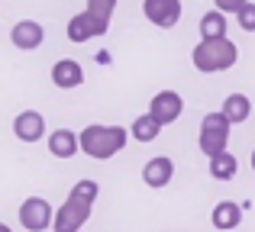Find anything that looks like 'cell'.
I'll return each instance as SVG.
<instances>
[{"label":"cell","instance_id":"6da1fadb","mask_svg":"<svg viewBox=\"0 0 255 232\" xmlns=\"http://www.w3.org/2000/svg\"><path fill=\"white\" fill-rule=\"evenodd\" d=\"M78 142H81V152L97 161H107V158L120 155L129 142V129L123 126H100V123H91L78 132Z\"/></svg>","mask_w":255,"mask_h":232},{"label":"cell","instance_id":"7a4b0ae2","mask_svg":"<svg viewBox=\"0 0 255 232\" xmlns=\"http://www.w3.org/2000/svg\"><path fill=\"white\" fill-rule=\"evenodd\" d=\"M191 62L200 75H217V71H230L239 62V49L233 39H200L191 52Z\"/></svg>","mask_w":255,"mask_h":232},{"label":"cell","instance_id":"3957f363","mask_svg":"<svg viewBox=\"0 0 255 232\" xmlns=\"http://www.w3.org/2000/svg\"><path fill=\"white\" fill-rule=\"evenodd\" d=\"M230 129H233V123L220 113V110H217V113H207L204 119H200V136H197L200 152H204L207 158L223 155L226 142H230Z\"/></svg>","mask_w":255,"mask_h":232},{"label":"cell","instance_id":"277c9868","mask_svg":"<svg viewBox=\"0 0 255 232\" xmlns=\"http://www.w3.org/2000/svg\"><path fill=\"white\" fill-rule=\"evenodd\" d=\"M55 220L52 213V203L45 197H26L23 207H19V223H23L26 232H45Z\"/></svg>","mask_w":255,"mask_h":232},{"label":"cell","instance_id":"5b68a950","mask_svg":"<svg viewBox=\"0 0 255 232\" xmlns=\"http://www.w3.org/2000/svg\"><path fill=\"white\" fill-rule=\"evenodd\" d=\"M87 220H91V203L68 197V200H65L62 207L55 210V220H52V232H78Z\"/></svg>","mask_w":255,"mask_h":232},{"label":"cell","instance_id":"8992f818","mask_svg":"<svg viewBox=\"0 0 255 232\" xmlns=\"http://www.w3.org/2000/svg\"><path fill=\"white\" fill-rule=\"evenodd\" d=\"M107 29H110V23H104V19H97L87 10H81L68 19V29L65 32H68V39L75 45H81V42H91V39H97V36H107Z\"/></svg>","mask_w":255,"mask_h":232},{"label":"cell","instance_id":"52a82bcc","mask_svg":"<svg viewBox=\"0 0 255 232\" xmlns=\"http://www.w3.org/2000/svg\"><path fill=\"white\" fill-rule=\"evenodd\" d=\"M142 16L158 29H171L181 19V0H142Z\"/></svg>","mask_w":255,"mask_h":232},{"label":"cell","instance_id":"ba28073f","mask_svg":"<svg viewBox=\"0 0 255 232\" xmlns=\"http://www.w3.org/2000/svg\"><path fill=\"white\" fill-rule=\"evenodd\" d=\"M13 136H16L19 142H26V145L45 139V119H42V113H39V110H23V113H16V119H13Z\"/></svg>","mask_w":255,"mask_h":232},{"label":"cell","instance_id":"9c48e42d","mask_svg":"<svg viewBox=\"0 0 255 232\" xmlns=\"http://www.w3.org/2000/svg\"><path fill=\"white\" fill-rule=\"evenodd\" d=\"M10 42L16 45L19 52H36L39 45L45 42L42 23H36V19H19V23L10 29Z\"/></svg>","mask_w":255,"mask_h":232},{"label":"cell","instance_id":"30bf717a","mask_svg":"<svg viewBox=\"0 0 255 232\" xmlns=\"http://www.w3.org/2000/svg\"><path fill=\"white\" fill-rule=\"evenodd\" d=\"M181 110H184V100H181V94H174V90H158V94L149 100V113L162 126L174 123V119L181 116Z\"/></svg>","mask_w":255,"mask_h":232},{"label":"cell","instance_id":"8fae6325","mask_svg":"<svg viewBox=\"0 0 255 232\" xmlns=\"http://www.w3.org/2000/svg\"><path fill=\"white\" fill-rule=\"evenodd\" d=\"M52 84L62 90H75L84 84V68L75 62V58H58L52 65Z\"/></svg>","mask_w":255,"mask_h":232},{"label":"cell","instance_id":"7c38bea8","mask_svg":"<svg viewBox=\"0 0 255 232\" xmlns=\"http://www.w3.org/2000/svg\"><path fill=\"white\" fill-rule=\"evenodd\" d=\"M174 177V161L171 158H165V155H155V158H149V161L142 164V181L149 184V187H165Z\"/></svg>","mask_w":255,"mask_h":232},{"label":"cell","instance_id":"4fadbf2b","mask_svg":"<svg viewBox=\"0 0 255 232\" xmlns=\"http://www.w3.org/2000/svg\"><path fill=\"white\" fill-rule=\"evenodd\" d=\"M210 223H213V229H220V232H236L239 223H243V207L233 203V200H220L210 213Z\"/></svg>","mask_w":255,"mask_h":232},{"label":"cell","instance_id":"5bb4252c","mask_svg":"<svg viewBox=\"0 0 255 232\" xmlns=\"http://www.w3.org/2000/svg\"><path fill=\"white\" fill-rule=\"evenodd\" d=\"M78 149H81V142H78V132L75 129H52L49 152L55 158H71V155H78Z\"/></svg>","mask_w":255,"mask_h":232},{"label":"cell","instance_id":"9a60e30c","mask_svg":"<svg viewBox=\"0 0 255 232\" xmlns=\"http://www.w3.org/2000/svg\"><path fill=\"white\" fill-rule=\"evenodd\" d=\"M220 113L230 119L233 126H239V123H246V119L252 116V100L246 94H230L223 100V107H220Z\"/></svg>","mask_w":255,"mask_h":232},{"label":"cell","instance_id":"2e32d148","mask_svg":"<svg viewBox=\"0 0 255 232\" xmlns=\"http://www.w3.org/2000/svg\"><path fill=\"white\" fill-rule=\"evenodd\" d=\"M158 132H162V123H158L152 113L136 116V119H132V126H129V136L136 139V142H155Z\"/></svg>","mask_w":255,"mask_h":232},{"label":"cell","instance_id":"e0dca14e","mask_svg":"<svg viewBox=\"0 0 255 232\" xmlns=\"http://www.w3.org/2000/svg\"><path fill=\"white\" fill-rule=\"evenodd\" d=\"M207 168H210V177L213 181H233L239 171V161L236 155H230V152H223V155H213L210 161H207Z\"/></svg>","mask_w":255,"mask_h":232},{"label":"cell","instance_id":"ac0fdd59","mask_svg":"<svg viewBox=\"0 0 255 232\" xmlns=\"http://www.w3.org/2000/svg\"><path fill=\"white\" fill-rule=\"evenodd\" d=\"M226 16L220 10H210L200 16V39H226Z\"/></svg>","mask_w":255,"mask_h":232},{"label":"cell","instance_id":"d6986e66","mask_svg":"<svg viewBox=\"0 0 255 232\" xmlns=\"http://www.w3.org/2000/svg\"><path fill=\"white\" fill-rule=\"evenodd\" d=\"M97 194H100L97 181H78L75 187H71V194H68V197H75V200H84V203H91V207H94Z\"/></svg>","mask_w":255,"mask_h":232},{"label":"cell","instance_id":"ffe728a7","mask_svg":"<svg viewBox=\"0 0 255 232\" xmlns=\"http://www.w3.org/2000/svg\"><path fill=\"white\" fill-rule=\"evenodd\" d=\"M117 3H120V0H87V13H91V16H97V19H104V23H110Z\"/></svg>","mask_w":255,"mask_h":232},{"label":"cell","instance_id":"44dd1931","mask_svg":"<svg viewBox=\"0 0 255 232\" xmlns=\"http://www.w3.org/2000/svg\"><path fill=\"white\" fill-rule=\"evenodd\" d=\"M236 23L243 26L246 32H255V3H252V0H249V3H246L239 13H236Z\"/></svg>","mask_w":255,"mask_h":232},{"label":"cell","instance_id":"7402d4cb","mask_svg":"<svg viewBox=\"0 0 255 232\" xmlns=\"http://www.w3.org/2000/svg\"><path fill=\"white\" fill-rule=\"evenodd\" d=\"M246 3H249V0H213V6H217V10L223 13V16H230V13H233V16H236V13L243 10Z\"/></svg>","mask_w":255,"mask_h":232},{"label":"cell","instance_id":"603a6c76","mask_svg":"<svg viewBox=\"0 0 255 232\" xmlns=\"http://www.w3.org/2000/svg\"><path fill=\"white\" fill-rule=\"evenodd\" d=\"M0 232H13L10 226H6V223H0Z\"/></svg>","mask_w":255,"mask_h":232},{"label":"cell","instance_id":"cb8c5ba5","mask_svg":"<svg viewBox=\"0 0 255 232\" xmlns=\"http://www.w3.org/2000/svg\"><path fill=\"white\" fill-rule=\"evenodd\" d=\"M252 171H255V152H252Z\"/></svg>","mask_w":255,"mask_h":232}]
</instances>
